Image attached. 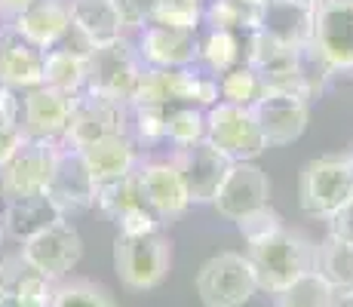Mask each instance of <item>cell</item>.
Listing matches in <instances>:
<instances>
[{"label":"cell","instance_id":"37","mask_svg":"<svg viewBox=\"0 0 353 307\" xmlns=\"http://www.w3.org/2000/svg\"><path fill=\"white\" fill-rule=\"evenodd\" d=\"M114 224H117L120 237H148V234H157V230L166 228V224L160 221V215L154 212L148 203H139V206L126 209Z\"/></svg>","mask_w":353,"mask_h":307},{"label":"cell","instance_id":"31","mask_svg":"<svg viewBox=\"0 0 353 307\" xmlns=\"http://www.w3.org/2000/svg\"><path fill=\"white\" fill-rule=\"evenodd\" d=\"M145 203V190H141V179H139V169L129 175H120L114 181L96 184V209L101 215H108L111 221H117L126 209L139 206Z\"/></svg>","mask_w":353,"mask_h":307},{"label":"cell","instance_id":"8","mask_svg":"<svg viewBox=\"0 0 353 307\" xmlns=\"http://www.w3.org/2000/svg\"><path fill=\"white\" fill-rule=\"evenodd\" d=\"M310 50L332 77L353 74V0H320L314 6Z\"/></svg>","mask_w":353,"mask_h":307},{"label":"cell","instance_id":"35","mask_svg":"<svg viewBox=\"0 0 353 307\" xmlns=\"http://www.w3.org/2000/svg\"><path fill=\"white\" fill-rule=\"evenodd\" d=\"M129 135L139 148L166 145V108L160 105H129Z\"/></svg>","mask_w":353,"mask_h":307},{"label":"cell","instance_id":"12","mask_svg":"<svg viewBox=\"0 0 353 307\" xmlns=\"http://www.w3.org/2000/svg\"><path fill=\"white\" fill-rule=\"evenodd\" d=\"M19 255L37 268L40 274L52 283H62V279L71 277V270L80 264L83 258V240H80L77 228L71 224V218L46 228L43 234L31 237L28 243L19 246Z\"/></svg>","mask_w":353,"mask_h":307},{"label":"cell","instance_id":"45","mask_svg":"<svg viewBox=\"0 0 353 307\" xmlns=\"http://www.w3.org/2000/svg\"><path fill=\"white\" fill-rule=\"evenodd\" d=\"M344 157H347V163H350V172H353V151H347Z\"/></svg>","mask_w":353,"mask_h":307},{"label":"cell","instance_id":"27","mask_svg":"<svg viewBox=\"0 0 353 307\" xmlns=\"http://www.w3.org/2000/svg\"><path fill=\"white\" fill-rule=\"evenodd\" d=\"M246 56V37L221 28H200V43H196V65L209 74H225L230 68L243 65Z\"/></svg>","mask_w":353,"mask_h":307},{"label":"cell","instance_id":"33","mask_svg":"<svg viewBox=\"0 0 353 307\" xmlns=\"http://www.w3.org/2000/svg\"><path fill=\"white\" fill-rule=\"evenodd\" d=\"M332 304H335V289L316 270H307L289 289L274 295V307H332Z\"/></svg>","mask_w":353,"mask_h":307},{"label":"cell","instance_id":"46","mask_svg":"<svg viewBox=\"0 0 353 307\" xmlns=\"http://www.w3.org/2000/svg\"><path fill=\"white\" fill-rule=\"evenodd\" d=\"M298 3H307V6H316V3H320V0H298Z\"/></svg>","mask_w":353,"mask_h":307},{"label":"cell","instance_id":"11","mask_svg":"<svg viewBox=\"0 0 353 307\" xmlns=\"http://www.w3.org/2000/svg\"><path fill=\"white\" fill-rule=\"evenodd\" d=\"M225 221H243V218L255 215L258 209L270 206V179L255 160H243V163H230L225 181L219 184L212 203Z\"/></svg>","mask_w":353,"mask_h":307},{"label":"cell","instance_id":"44","mask_svg":"<svg viewBox=\"0 0 353 307\" xmlns=\"http://www.w3.org/2000/svg\"><path fill=\"white\" fill-rule=\"evenodd\" d=\"M332 307H353V289L335 292V304H332Z\"/></svg>","mask_w":353,"mask_h":307},{"label":"cell","instance_id":"43","mask_svg":"<svg viewBox=\"0 0 353 307\" xmlns=\"http://www.w3.org/2000/svg\"><path fill=\"white\" fill-rule=\"evenodd\" d=\"M34 0H0V22H10L16 19L22 10H28Z\"/></svg>","mask_w":353,"mask_h":307},{"label":"cell","instance_id":"1","mask_svg":"<svg viewBox=\"0 0 353 307\" xmlns=\"http://www.w3.org/2000/svg\"><path fill=\"white\" fill-rule=\"evenodd\" d=\"M246 258L255 270L258 292L280 295L298 277L314 270L316 246L310 243L307 237L298 234V230L280 224V228L270 230V234L246 243Z\"/></svg>","mask_w":353,"mask_h":307},{"label":"cell","instance_id":"2","mask_svg":"<svg viewBox=\"0 0 353 307\" xmlns=\"http://www.w3.org/2000/svg\"><path fill=\"white\" fill-rule=\"evenodd\" d=\"M215 101H219V77L203 71L200 65H194V68H172V71L145 68L129 105H160V108L194 105L206 111Z\"/></svg>","mask_w":353,"mask_h":307},{"label":"cell","instance_id":"10","mask_svg":"<svg viewBox=\"0 0 353 307\" xmlns=\"http://www.w3.org/2000/svg\"><path fill=\"white\" fill-rule=\"evenodd\" d=\"M117 132H129V105L83 92L74 99L71 120H68V129L59 145L68 151H83L92 141H101Z\"/></svg>","mask_w":353,"mask_h":307},{"label":"cell","instance_id":"23","mask_svg":"<svg viewBox=\"0 0 353 307\" xmlns=\"http://www.w3.org/2000/svg\"><path fill=\"white\" fill-rule=\"evenodd\" d=\"M0 221H3L6 240L22 246L31 237L43 234L46 228L65 221V212L52 203L50 194H37V197H19V200H3Z\"/></svg>","mask_w":353,"mask_h":307},{"label":"cell","instance_id":"36","mask_svg":"<svg viewBox=\"0 0 353 307\" xmlns=\"http://www.w3.org/2000/svg\"><path fill=\"white\" fill-rule=\"evenodd\" d=\"M203 10H206V0H157L151 22L200 31L203 28Z\"/></svg>","mask_w":353,"mask_h":307},{"label":"cell","instance_id":"3","mask_svg":"<svg viewBox=\"0 0 353 307\" xmlns=\"http://www.w3.org/2000/svg\"><path fill=\"white\" fill-rule=\"evenodd\" d=\"M350 200H353V172L344 154L316 157L298 175V206L307 218L329 221Z\"/></svg>","mask_w":353,"mask_h":307},{"label":"cell","instance_id":"26","mask_svg":"<svg viewBox=\"0 0 353 307\" xmlns=\"http://www.w3.org/2000/svg\"><path fill=\"white\" fill-rule=\"evenodd\" d=\"M0 286H3L10 295H16L19 301L43 304V307H50L52 289H56V283L46 279L37 268H31L19 252L16 255L0 258Z\"/></svg>","mask_w":353,"mask_h":307},{"label":"cell","instance_id":"28","mask_svg":"<svg viewBox=\"0 0 353 307\" xmlns=\"http://www.w3.org/2000/svg\"><path fill=\"white\" fill-rule=\"evenodd\" d=\"M264 0H206L203 28H221L234 34H255L261 28Z\"/></svg>","mask_w":353,"mask_h":307},{"label":"cell","instance_id":"38","mask_svg":"<svg viewBox=\"0 0 353 307\" xmlns=\"http://www.w3.org/2000/svg\"><path fill=\"white\" fill-rule=\"evenodd\" d=\"M114 6H117L120 19H123L126 34H135L154 19V6H157V0H114Z\"/></svg>","mask_w":353,"mask_h":307},{"label":"cell","instance_id":"40","mask_svg":"<svg viewBox=\"0 0 353 307\" xmlns=\"http://www.w3.org/2000/svg\"><path fill=\"white\" fill-rule=\"evenodd\" d=\"M25 132L19 120H0V169L19 154V148L25 145Z\"/></svg>","mask_w":353,"mask_h":307},{"label":"cell","instance_id":"6","mask_svg":"<svg viewBox=\"0 0 353 307\" xmlns=\"http://www.w3.org/2000/svg\"><path fill=\"white\" fill-rule=\"evenodd\" d=\"M206 141L219 148L230 163L258 160L270 148L252 108L228 105V101H215L212 108H206Z\"/></svg>","mask_w":353,"mask_h":307},{"label":"cell","instance_id":"30","mask_svg":"<svg viewBox=\"0 0 353 307\" xmlns=\"http://www.w3.org/2000/svg\"><path fill=\"white\" fill-rule=\"evenodd\" d=\"M264 92H268L264 77L252 65H246V61L230 68L225 74H219V101L240 105V108H255L264 99Z\"/></svg>","mask_w":353,"mask_h":307},{"label":"cell","instance_id":"21","mask_svg":"<svg viewBox=\"0 0 353 307\" xmlns=\"http://www.w3.org/2000/svg\"><path fill=\"white\" fill-rule=\"evenodd\" d=\"M0 83L16 92L43 86V52L0 22Z\"/></svg>","mask_w":353,"mask_h":307},{"label":"cell","instance_id":"20","mask_svg":"<svg viewBox=\"0 0 353 307\" xmlns=\"http://www.w3.org/2000/svg\"><path fill=\"white\" fill-rule=\"evenodd\" d=\"M80 160H83L86 172L96 184H105V181H114L120 175H129L139 169L141 157L145 151L139 148V141L132 139L129 132H117V135H108L101 141H92L86 145L83 151H77Z\"/></svg>","mask_w":353,"mask_h":307},{"label":"cell","instance_id":"32","mask_svg":"<svg viewBox=\"0 0 353 307\" xmlns=\"http://www.w3.org/2000/svg\"><path fill=\"white\" fill-rule=\"evenodd\" d=\"M206 141V111L194 105H175L166 108V145L169 151L175 148H191Z\"/></svg>","mask_w":353,"mask_h":307},{"label":"cell","instance_id":"17","mask_svg":"<svg viewBox=\"0 0 353 307\" xmlns=\"http://www.w3.org/2000/svg\"><path fill=\"white\" fill-rule=\"evenodd\" d=\"M169 157L175 160L181 179H185L188 197H191L194 206H209L230 169L228 157L219 148L209 145V141H200V145L191 148H175V151H169Z\"/></svg>","mask_w":353,"mask_h":307},{"label":"cell","instance_id":"22","mask_svg":"<svg viewBox=\"0 0 353 307\" xmlns=\"http://www.w3.org/2000/svg\"><path fill=\"white\" fill-rule=\"evenodd\" d=\"M68 6H71V34L86 50H99L126 37L114 0H68Z\"/></svg>","mask_w":353,"mask_h":307},{"label":"cell","instance_id":"18","mask_svg":"<svg viewBox=\"0 0 353 307\" xmlns=\"http://www.w3.org/2000/svg\"><path fill=\"white\" fill-rule=\"evenodd\" d=\"M6 25L22 40H28L34 50L50 52L71 37V6L68 0H34L28 10H22Z\"/></svg>","mask_w":353,"mask_h":307},{"label":"cell","instance_id":"47","mask_svg":"<svg viewBox=\"0 0 353 307\" xmlns=\"http://www.w3.org/2000/svg\"><path fill=\"white\" fill-rule=\"evenodd\" d=\"M6 240V234H3V221H0V243H3Z\"/></svg>","mask_w":353,"mask_h":307},{"label":"cell","instance_id":"9","mask_svg":"<svg viewBox=\"0 0 353 307\" xmlns=\"http://www.w3.org/2000/svg\"><path fill=\"white\" fill-rule=\"evenodd\" d=\"M62 145L59 141H25L19 154L0 169V197L19 200V197H37L50 190Z\"/></svg>","mask_w":353,"mask_h":307},{"label":"cell","instance_id":"39","mask_svg":"<svg viewBox=\"0 0 353 307\" xmlns=\"http://www.w3.org/2000/svg\"><path fill=\"white\" fill-rule=\"evenodd\" d=\"M280 224H283V218L276 215L270 206H264V209H258L255 215H249V218H243V221H236V228H240L243 240L252 243V240H258V237H264V234H270V230H276Z\"/></svg>","mask_w":353,"mask_h":307},{"label":"cell","instance_id":"25","mask_svg":"<svg viewBox=\"0 0 353 307\" xmlns=\"http://www.w3.org/2000/svg\"><path fill=\"white\" fill-rule=\"evenodd\" d=\"M258 31L276 43L304 50L310 46V31H314V6L298 3V0H264V16Z\"/></svg>","mask_w":353,"mask_h":307},{"label":"cell","instance_id":"16","mask_svg":"<svg viewBox=\"0 0 353 307\" xmlns=\"http://www.w3.org/2000/svg\"><path fill=\"white\" fill-rule=\"evenodd\" d=\"M71 111H74V95L50 90V86H34V90L22 92L19 123H22L25 139L62 141L68 120H71Z\"/></svg>","mask_w":353,"mask_h":307},{"label":"cell","instance_id":"5","mask_svg":"<svg viewBox=\"0 0 353 307\" xmlns=\"http://www.w3.org/2000/svg\"><path fill=\"white\" fill-rule=\"evenodd\" d=\"M194 289L203 307H246L258 292V283L243 252H219L196 270Z\"/></svg>","mask_w":353,"mask_h":307},{"label":"cell","instance_id":"42","mask_svg":"<svg viewBox=\"0 0 353 307\" xmlns=\"http://www.w3.org/2000/svg\"><path fill=\"white\" fill-rule=\"evenodd\" d=\"M19 111H22V92L0 83V120H19Z\"/></svg>","mask_w":353,"mask_h":307},{"label":"cell","instance_id":"41","mask_svg":"<svg viewBox=\"0 0 353 307\" xmlns=\"http://www.w3.org/2000/svg\"><path fill=\"white\" fill-rule=\"evenodd\" d=\"M329 237H335V240H344L353 246V200L347 203V206H341L335 215L329 218Z\"/></svg>","mask_w":353,"mask_h":307},{"label":"cell","instance_id":"14","mask_svg":"<svg viewBox=\"0 0 353 307\" xmlns=\"http://www.w3.org/2000/svg\"><path fill=\"white\" fill-rule=\"evenodd\" d=\"M135 43L141 65L160 68V71H172V68H194L196 65V43H200V31L172 28V25L148 22L141 31L129 34Z\"/></svg>","mask_w":353,"mask_h":307},{"label":"cell","instance_id":"15","mask_svg":"<svg viewBox=\"0 0 353 307\" xmlns=\"http://www.w3.org/2000/svg\"><path fill=\"white\" fill-rule=\"evenodd\" d=\"M252 111L258 117L264 139H268V145L283 148L304 135V129L310 123V111H314V101H307L304 95H295V92L268 90Z\"/></svg>","mask_w":353,"mask_h":307},{"label":"cell","instance_id":"24","mask_svg":"<svg viewBox=\"0 0 353 307\" xmlns=\"http://www.w3.org/2000/svg\"><path fill=\"white\" fill-rule=\"evenodd\" d=\"M90 80V50L77 37H68L62 46L43 52V86L65 95H83Z\"/></svg>","mask_w":353,"mask_h":307},{"label":"cell","instance_id":"13","mask_svg":"<svg viewBox=\"0 0 353 307\" xmlns=\"http://www.w3.org/2000/svg\"><path fill=\"white\" fill-rule=\"evenodd\" d=\"M139 179L141 190H145V203L160 215L163 224L179 221L181 215H188V209L194 206L188 197L185 179H181L179 166L172 157H141L139 163Z\"/></svg>","mask_w":353,"mask_h":307},{"label":"cell","instance_id":"7","mask_svg":"<svg viewBox=\"0 0 353 307\" xmlns=\"http://www.w3.org/2000/svg\"><path fill=\"white\" fill-rule=\"evenodd\" d=\"M141 71H145V65H141L139 52H135L132 37L126 34L117 43L90 50V80H86V92L99 95V99H111V101H120V105H129Z\"/></svg>","mask_w":353,"mask_h":307},{"label":"cell","instance_id":"29","mask_svg":"<svg viewBox=\"0 0 353 307\" xmlns=\"http://www.w3.org/2000/svg\"><path fill=\"white\" fill-rule=\"evenodd\" d=\"M314 270L323 274V279L335 292L353 289V246L344 240H335V237H325V240L316 246Z\"/></svg>","mask_w":353,"mask_h":307},{"label":"cell","instance_id":"19","mask_svg":"<svg viewBox=\"0 0 353 307\" xmlns=\"http://www.w3.org/2000/svg\"><path fill=\"white\" fill-rule=\"evenodd\" d=\"M46 194H50L52 203L65 212V218L96 209V181L90 179V172H86V166H83V160H80L77 151L62 148Z\"/></svg>","mask_w":353,"mask_h":307},{"label":"cell","instance_id":"4","mask_svg":"<svg viewBox=\"0 0 353 307\" xmlns=\"http://www.w3.org/2000/svg\"><path fill=\"white\" fill-rule=\"evenodd\" d=\"M172 268V240L163 230L148 237L114 240V270L129 292H154L166 283Z\"/></svg>","mask_w":353,"mask_h":307},{"label":"cell","instance_id":"34","mask_svg":"<svg viewBox=\"0 0 353 307\" xmlns=\"http://www.w3.org/2000/svg\"><path fill=\"white\" fill-rule=\"evenodd\" d=\"M50 307H117L111 292L92 279H62L56 283L50 298Z\"/></svg>","mask_w":353,"mask_h":307}]
</instances>
